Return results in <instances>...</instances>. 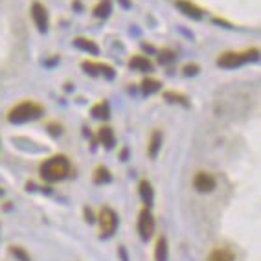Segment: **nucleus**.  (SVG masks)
I'll use <instances>...</instances> for the list:
<instances>
[{
  "instance_id": "obj_1",
  "label": "nucleus",
  "mask_w": 261,
  "mask_h": 261,
  "mask_svg": "<svg viewBox=\"0 0 261 261\" xmlns=\"http://www.w3.org/2000/svg\"><path fill=\"white\" fill-rule=\"evenodd\" d=\"M41 177L48 182H57V180H63L70 175L72 171V166H70V160L66 159L65 154H56V156H50L46 159L44 162L41 164Z\"/></svg>"
},
{
  "instance_id": "obj_2",
  "label": "nucleus",
  "mask_w": 261,
  "mask_h": 261,
  "mask_svg": "<svg viewBox=\"0 0 261 261\" xmlns=\"http://www.w3.org/2000/svg\"><path fill=\"white\" fill-rule=\"evenodd\" d=\"M42 112H44V107H42L41 103H35V101L26 99V101L17 103V105L8 112V120H10L11 123H24V121L41 118Z\"/></svg>"
},
{
  "instance_id": "obj_3",
  "label": "nucleus",
  "mask_w": 261,
  "mask_h": 261,
  "mask_svg": "<svg viewBox=\"0 0 261 261\" xmlns=\"http://www.w3.org/2000/svg\"><path fill=\"white\" fill-rule=\"evenodd\" d=\"M259 57V50L257 48H250L245 51H224L217 57V65L223 68H236V66L247 63V61H254Z\"/></svg>"
},
{
  "instance_id": "obj_4",
  "label": "nucleus",
  "mask_w": 261,
  "mask_h": 261,
  "mask_svg": "<svg viewBox=\"0 0 261 261\" xmlns=\"http://www.w3.org/2000/svg\"><path fill=\"white\" fill-rule=\"evenodd\" d=\"M138 233L144 241H149L154 233V217L149 212V208H142L138 212Z\"/></svg>"
},
{
  "instance_id": "obj_5",
  "label": "nucleus",
  "mask_w": 261,
  "mask_h": 261,
  "mask_svg": "<svg viewBox=\"0 0 261 261\" xmlns=\"http://www.w3.org/2000/svg\"><path fill=\"white\" fill-rule=\"evenodd\" d=\"M98 221L101 224V232L103 236H112V233L116 232L118 228V217H116V212L111 210V208H101L98 215Z\"/></svg>"
},
{
  "instance_id": "obj_6",
  "label": "nucleus",
  "mask_w": 261,
  "mask_h": 261,
  "mask_svg": "<svg viewBox=\"0 0 261 261\" xmlns=\"http://www.w3.org/2000/svg\"><path fill=\"white\" fill-rule=\"evenodd\" d=\"M217 182H215V177L210 175L208 171H197L195 177H193V188L201 193H210V191L215 190Z\"/></svg>"
},
{
  "instance_id": "obj_7",
  "label": "nucleus",
  "mask_w": 261,
  "mask_h": 261,
  "mask_svg": "<svg viewBox=\"0 0 261 261\" xmlns=\"http://www.w3.org/2000/svg\"><path fill=\"white\" fill-rule=\"evenodd\" d=\"M32 17H33V22L41 30L42 33L48 30V10L41 2H33L32 4Z\"/></svg>"
},
{
  "instance_id": "obj_8",
  "label": "nucleus",
  "mask_w": 261,
  "mask_h": 261,
  "mask_svg": "<svg viewBox=\"0 0 261 261\" xmlns=\"http://www.w3.org/2000/svg\"><path fill=\"white\" fill-rule=\"evenodd\" d=\"M83 68L89 74L99 75L105 74L107 77H114V68L111 65H105V63H96V61H83Z\"/></svg>"
},
{
  "instance_id": "obj_9",
  "label": "nucleus",
  "mask_w": 261,
  "mask_h": 261,
  "mask_svg": "<svg viewBox=\"0 0 261 261\" xmlns=\"http://www.w3.org/2000/svg\"><path fill=\"white\" fill-rule=\"evenodd\" d=\"M138 195H140V199L145 204V208H149V206L153 204L154 191H153V188H151L149 180H140V184H138Z\"/></svg>"
},
{
  "instance_id": "obj_10",
  "label": "nucleus",
  "mask_w": 261,
  "mask_h": 261,
  "mask_svg": "<svg viewBox=\"0 0 261 261\" xmlns=\"http://www.w3.org/2000/svg\"><path fill=\"white\" fill-rule=\"evenodd\" d=\"M168 256H169L168 241H166V238H159L156 243H154V252H153L154 261H168Z\"/></svg>"
},
{
  "instance_id": "obj_11",
  "label": "nucleus",
  "mask_w": 261,
  "mask_h": 261,
  "mask_svg": "<svg viewBox=\"0 0 261 261\" xmlns=\"http://www.w3.org/2000/svg\"><path fill=\"white\" fill-rule=\"evenodd\" d=\"M208 261H236V254L230 248H214L208 254Z\"/></svg>"
},
{
  "instance_id": "obj_12",
  "label": "nucleus",
  "mask_w": 261,
  "mask_h": 261,
  "mask_svg": "<svg viewBox=\"0 0 261 261\" xmlns=\"http://www.w3.org/2000/svg\"><path fill=\"white\" fill-rule=\"evenodd\" d=\"M96 138H98L99 142H101L105 147H112L114 145V142H116V138H114V133H112L111 127L103 125L98 129V133H96Z\"/></svg>"
},
{
  "instance_id": "obj_13",
  "label": "nucleus",
  "mask_w": 261,
  "mask_h": 261,
  "mask_svg": "<svg viewBox=\"0 0 261 261\" xmlns=\"http://www.w3.org/2000/svg\"><path fill=\"white\" fill-rule=\"evenodd\" d=\"M177 6H178V8H180V10L184 11L186 15H191V17H195V19L202 17V8L195 6L193 2H190V0H177Z\"/></svg>"
},
{
  "instance_id": "obj_14",
  "label": "nucleus",
  "mask_w": 261,
  "mask_h": 261,
  "mask_svg": "<svg viewBox=\"0 0 261 261\" xmlns=\"http://www.w3.org/2000/svg\"><path fill=\"white\" fill-rule=\"evenodd\" d=\"M129 66L133 70H149L153 65H151V61L145 56H133L129 59Z\"/></svg>"
},
{
  "instance_id": "obj_15",
  "label": "nucleus",
  "mask_w": 261,
  "mask_h": 261,
  "mask_svg": "<svg viewBox=\"0 0 261 261\" xmlns=\"http://www.w3.org/2000/svg\"><path fill=\"white\" fill-rule=\"evenodd\" d=\"M92 178H94V182H96V184H107V182H111L112 175H111V171L105 168V166H98V168L94 169Z\"/></svg>"
},
{
  "instance_id": "obj_16",
  "label": "nucleus",
  "mask_w": 261,
  "mask_h": 261,
  "mask_svg": "<svg viewBox=\"0 0 261 261\" xmlns=\"http://www.w3.org/2000/svg\"><path fill=\"white\" fill-rule=\"evenodd\" d=\"M160 142H162V133H160V130H153V133H151V138H149V149H147L151 159H154V154L159 153Z\"/></svg>"
},
{
  "instance_id": "obj_17",
  "label": "nucleus",
  "mask_w": 261,
  "mask_h": 261,
  "mask_svg": "<svg viewBox=\"0 0 261 261\" xmlns=\"http://www.w3.org/2000/svg\"><path fill=\"white\" fill-rule=\"evenodd\" d=\"M90 112H92L94 118H101V120H105V118H109V114H111V109H109V103L103 99V101L96 103Z\"/></svg>"
},
{
  "instance_id": "obj_18",
  "label": "nucleus",
  "mask_w": 261,
  "mask_h": 261,
  "mask_svg": "<svg viewBox=\"0 0 261 261\" xmlns=\"http://www.w3.org/2000/svg\"><path fill=\"white\" fill-rule=\"evenodd\" d=\"M112 11V2L111 0H99L98 4L94 6V15L96 17H107L109 13Z\"/></svg>"
},
{
  "instance_id": "obj_19",
  "label": "nucleus",
  "mask_w": 261,
  "mask_h": 261,
  "mask_svg": "<svg viewBox=\"0 0 261 261\" xmlns=\"http://www.w3.org/2000/svg\"><path fill=\"white\" fill-rule=\"evenodd\" d=\"M75 46H80L81 50L90 51V54H98V51H99V48H98V44H96V42H92L90 39H83V37L75 39Z\"/></svg>"
},
{
  "instance_id": "obj_20",
  "label": "nucleus",
  "mask_w": 261,
  "mask_h": 261,
  "mask_svg": "<svg viewBox=\"0 0 261 261\" xmlns=\"http://www.w3.org/2000/svg\"><path fill=\"white\" fill-rule=\"evenodd\" d=\"M159 89H160V81L159 80H151V77H147V80H144L140 83V90L144 94H153V92H156Z\"/></svg>"
},
{
  "instance_id": "obj_21",
  "label": "nucleus",
  "mask_w": 261,
  "mask_h": 261,
  "mask_svg": "<svg viewBox=\"0 0 261 261\" xmlns=\"http://www.w3.org/2000/svg\"><path fill=\"white\" fill-rule=\"evenodd\" d=\"M164 98L168 99V101H177V103H188V98L184 94H177V92H166L164 94Z\"/></svg>"
},
{
  "instance_id": "obj_22",
  "label": "nucleus",
  "mask_w": 261,
  "mask_h": 261,
  "mask_svg": "<svg viewBox=\"0 0 261 261\" xmlns=\"http://www.w3.org/2000/svg\"><path fill=\"white\" fill-rule=\"evenodd\" d=\"M11 254H13V256H17V259L19 261H30V256L28 254H26V252L22 250V248H19V247H11Z\"/></svg>"
},
{
  "instance_id": "obj_23",
  "label": "nucleus",
  "mask_w": 261,
  "mask_h": 261,
  "mask_svg": "<svg viewBox=\"0 0 261 261\" xmlns=\"http://www.w3.org/2000/svg\"><path fill=\"white\" fill-rule=\"evenodd\" d=\"M199 70H201V68H199L197 65H186L184 68H182V72H184L186 75H195Z\"/></svg>"
},
{
  "instance_id": "obj_24",
  "label": "nucleus",
  "mask_w": 261,
  "mask_h": 261,
  "mask_svg": "<svg viewBox=\"0 0 261 261\" xmlns=\"http://www.w3.org/2000/svg\"><path fill=\"white\" fill-rule=\"evenodd\" d=\"M173 57H175V54H173L171 50H162V57H160V63H166V61H171Z\"/></svg>"
},
{
  "instance_id": "obj_25",
  "label": "nucleus",
  "mask_w": 261,
  "mask_h": 261,
  "mask_svg": "<svg viewBox=\"0 0 261 261\" xmlns=\"http://www.w3.org/2000/svg\"><path fill=\"white\" fill-rule=\"evenodd\" d=\"M120 256H121V259H123V261H127V252L123 250V247H120Z\"/></svg>"
},
{
  "instance_id": "obj_26",
  "label": "nucleus",
  "mask_w": 261,
  "mask_h": 261,
  "mask_svg": "<svg viewBox=\"0 0 261 261\" xmlns=\"http://www.w3.org/2000/svg\"><path fill=\"white\" fill-rule=\"evenodd\" d=\"M0 193H2V190H0Z\"/></svg>"
}]
</instances>
